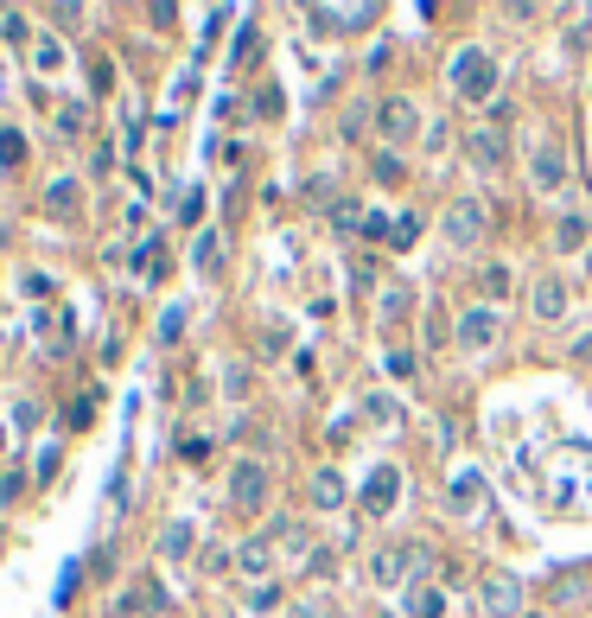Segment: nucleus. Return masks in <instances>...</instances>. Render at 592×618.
Here are the masks:
<instances>
[{
	"mask_svg": "<svg viewBox=\"0 0 592 618\" xmlns=\"http://www.w3.org/2000/svg\"><path fill=\"white\" fill-rule=\"evenodd\" d=\"M446 83H452V96H459V102H491V96H497V64H491V51L465 45L459 58H452Z\"/></svg>",
	"mask_w": 592,
	"mask_h": 618,
	"instance_id": "f257e3e1",
	"label": "nucleus"
},
{
	"mask_svg": "<svg viewBox=\"0 0 592 618\" xmlns=\"http://www.w3.org/2000/svg\"><path fill=\"white\" fill-rule=\"evenodd\" d=\"M440 236H446V243H459V249L484 243V236H491V211H484V198H452L446 217H440Z\"/></svg>",
	"mask_w": 592,
	"mask_h": 618,
	"instance_id": "f03ea898",
	"label": "nucleus"
},
{
	"mask_svg": "<svg viewBox=\"0 0 592 618\" xmlns=\"http://www.w3.org/2000/svg\"><path fill=\"white\" fill-rule=\"evenodd\" d=\"M414 568H427V555L414 542H389V548H376V555H370V580H376L382 593H402V580Z\"/></svg>",
	"mask_w": 592,
	"mask_h": 618,
	"instance_id": "7ed1b4c3",
	"label": "nucleus"
},
{
	"mask_svg": "<svg viewBox=\"0 0 592 618\" xmlns=\"http://www.w3.org/2000/svg\"><path fill=\"white\" fill-rule=\"evenodd\" d=\"M268 491H274V472L261 466V459H236L230 466V504L242 510V517H255V510L268 504Z\"/></svg>",
	"mask_w": 592,
	"mask_h": 618,
	"instance_id": "20e7f679",
	"label": "nucleus"
},
{
	"mask_svg": "<svg viewBox=\"0 0 592 618\" xmlns=\"http://www.w3.org/2000/svg\"><path fill=\"white\" fill-rule=\"evenodd\" d=\"M376 134H382L389 147L414 141V134H421V102H414V96H382V102H376Z\"/></svg>",
	"mask_w": 592,
	"mask_h": 618,
	"instance_id": "39448f33",
	"label": "nucleus"
},
{
	"mask_svg": "<svg viewBox=\"0 0 592 618\" xmlns=\"http://www.w3.org/2000/svg\"><path fill=\"white\" fill-rule=\"evenodd\" d=\"M452 338H459L465 351H491L503 338V313H497V306H465V313L452 319Z\"/></svg>",
	"mask_w": 592,
	"mask_h": 618,
	"instance_id": "423d86ee",
	"label": "nucleus"
},
{
	"mask_svg": "<svg viewBox=\"0 0 592 618\" xmlns=\"http://www.w3.org/2000/svg\"><path fill=\"white\" fill-rule=\"evenodd\" d=\"M465 160H472L478 173H503V166H510V141H503V128H472V134H465Z\"/></svg>",
	"mask_w": 592,
	"mask_h": 618,
	"instance_id": "0eeeda50",
	"label": "nucleus"
},
{
	"mask_svg": "<svg viewBox=\"0 0 592 618\" xmlns=\"http://www.w3.org/2000/svg\"><path fill=\"white\" fill-rule=\"evenodd\" d=\"M529 179H535V192H561L567 185V153L561 147H535L529 153Z\"/></svg>",
	"mask_w": 592,
	"mask_h": 618,
	"instance_id": "6e6552de",
	"label": "nucleus"
},
{
	"mask_svg": "<svg viewBox=\"0 0 592 618\" xmlns=\"http://www.w3.org/2000/svg\"><path fill=\"white\" fill-rule=\"evenodd\" d=\"M529 306H535V319L561 325V319H567V281H561V274H542V281H535V294H529Z\"/></svg>",
	"mask_w": 592,
	"mask_h": 618,
	"instance_id": "1a4fd4ad",
	"label": "nucleus"
},
{
	"mask_svg": "<svg viewBox=\"0 0 592 618\" xmlns=\"http://www.w3.org/2000/svg\"><path fill=\"white\" fill-rule=\"evenodd\" d=\"M484 612H491V618H522V587H516L510 574L484 580Z\"/></svg>",
	"mask_w": 592,
	"mask_h": 618,
	"instance_id": "9d476101",
	"label": "nucleus"
},
{
	"mask_svg": "<svg viewBox=\"0 0 592 618\" xmlns=\"http://www.w3.org/2000/svg\"><path fill=\"white\" fill-rule=\"evenodd\" d=\"M395 485H402V472H395V466H376L370 485H363V510H370V517H389V510H395Z\"/></svg>",
	"mask_w": 592,
	"mask_h": 618,
	"instance_id": "9b49d317",
	"label": "nucleus"
},
{
	"mask_svg": "<svg viewBox=\"0 0 592 618\" xmlns=\"http://www.w3.org/2000/svg\"><path fill=\"white\" fill-rule=\"evenodd\" d=\"M39 204H45V217H58V223L77 217V211H83V179H51Z\"/></svg>",
	"mask_w": 592,
	"mask_h": 618,
	"instance_id": "f8f14e48",
	"label": "nucleus"
},
{
	"mask_svg": "<svg viewBox=\"0 0 592 618\" xmlns=\"http://www.w3.org/2000/svg\"><path fill=\"white\" fill-rule=\"evenodd\" d=\"M160 606H166V593L153 587V580H141V587H128V593L115 599V618H153Z\"/></svg>",
	"mask_w": 592,
	"mask_h": 618,
	"instance_id": "ddd939ff",
	"label": "nucleus"
},
{
	"mask_svg": "<svg viewBox=\"0 0 592 618\" xmlns=\"http://www.w3.org/2000/svg\"><path fill=\"white\" fill-rule=\"evenodd\" d=\"M236 568L261 587V580H268V568H274V542H268V536H249V542L236 548Z\"/></svg>",
	"mask_w": 592,
	"mask_h": 618,
	"instance_id": "4468645a",
	"label": "nucleus"
},
{
	"mask_svg": "<svg viewBox=\"0 0 592 618\" xmlns=\"http://www.w3.org/2000/svg\"><path fill=\"white\" fill-rule=\"evenodd\" d=\"M446 504H452V517H472V510L484 504V478H478V472H459V478H452V497H446Z\"/></svg>",
	"mask_w": 592,
	"mask_h": 618,
	"instance_id": "2eb2a0df",
	"label": "nucleus"
},
{
	"mask_svg": "<svg viewBox=\"0 0 592 618\" xmlns=\"http://www.w3.org/2000/svg\"><path fill=\"white\" fill-rule=\"evenodd\" d=\"M32 71H39V77H58V71H64V45H58V32L39 26V39H32Z\"/></svg>",
	"mask_w": 592,
	"mask_h": 618,
	"instance_id": "dca6fc26",
	"label": "nucleus"
},
{
	"mask_svg": "<svg viewBox=\"0 0 592 618\" xmlns=\"http://www.w3.org/2000/svg\"><path fill=\"white\" fill-rule=\"evenodd\" d=\"M312 510H344V478L332 466L312 472Z\"/></svg>",
	"mask_w": 592,
	"mask_h": 618,
	"instance_id": "f3484780",
	"label": "nucleus"
},
{
	"mask_svg": "<svg viewBox=\"0 0 592 618\" xmlns=\"http://www.w3.org/2000/svg\"><path fill=\"white\" fill-rule=\"evenodd\" d=\"M408 599H402V612L408 618H440L446 612V599H440V587H421V580H414V587H402Z\"/></svg>",
	"mask_w": 592,
	"mask_h": 618,
	"instance_id": "a211bd4d",
	"label": "nucleus"
},
{
	"mask_svg": "<svg viewBox=\"0 0 592 618\" xmlns=\"http://www.w3.org/2000/svg\"><path fill=\"white\" fill-rule=\"evenodd\" d=\"M478 287H484L491 300H510V294H516V268H510V262H484V268H478Z\"/></svg>",
	"mask_w": 592,
	"mask_h": 618,
	"instance_id": "6ab92c4d",
	"label": "nucleus"
},
{
	"mask_svg": "<svg viewBox=\"0 0 592 618\" xmlns=\"http://www.w3.org/2000/svg\"><path fill=\"white\" fill-rule=\"evenodd\" d=\"M0 39L32 51V39H39V32H32V13H20V7H0Z\"/></svg>",
	"mask_w": 592,
	"mask_h": 618,
	"instance_id": "aec40b11",
	"label": "nucleus"
},
{
	"mask_svg": "<svg viewBox=\"0 0 592 618\" xmlns=\"http://www.w3.org/2000/svg\"><path fill=\"white\" fill-rule=\"evenodd\" d=\"M586 243H592V223L580 211H567L561 223H554V249H586Z\"/></svg>",
	"mask_w": 592,
	"mask_h": 618,
	"instance_id": "412c9836",
	"label": "nucleus"
},
{
	"mask_svg": "<svg viewBox=\"0 0 592 618\" xmlns=\"http://www.w3.org/2000/svg\"><path fill=\"white\" fill-rule=\"evenodd\" d=\"M408 313H414V287L389 281V294H382V325H402Z\"/></svg>",
	"mask_w": 592,
	"mask_h": 618,
	"instance_id": "4be33fe9",
	"label": "nucleus"
},
{
	"mask_svg": "<svg viewBox=\"0 0 592 618\" xmlns=\"http://www.w3.org/2000/svg\"><path fill=\"white\" fill-rule=\"evenodd\" d=\"M160 555H166V561H185V555H191V523H166Z\"/></svg>",
	"mask_w": 592,
	"mask_h": 618,
	"instance_id": "5701e85b",
	"label": "nucleus"
},
{
	"mask_svg": "<svg viewBox=\"0 0 592 618\" xmlns=\"http://www.w3.org/2000/svg\"><path fill=\"white\" fill-rule=\"evenodd\" d=\"M83 128H90V109H83V102H64V109H58V134H71V141H77Z\"/></svg>",
	"mask_w": 592,
	"mask_h": 618,
	"instance_id": "b1692460",
	"label": "nucleus"
},
{
	"mask_svg": "<svg viewBox=\"0 0 592 618\" xmlns=\"http://www.w3.org/2000/svg\"><path fill=\"white\" fill-rule=\"evenodd\" d=\"M191 262H198V274H217V262H223V243H217V230H211V236H198V255H191Z\"/></svg>",
	"mask_w": 592,
	"mask_h": 618,
	"instance_id": "393cba45",
	"label": "nucleus"
},
{
	"mask_svg": "<svg viewBox=\"0 0 592 618\" xmlns=\"http://www.w3.org/2000/svg\"><path fill=\"white\" fill-rule=\"evenodd\" d=\"M249 612H281V587H274V580H261V587L249 593Z\"/></svg>",
	"mask_w": 592,
	"mask_h": 618,
	"instance_id": "a878e982",
	"label": "nucleus"
},
{
	"mask_svg": "<svg viewBox=\"0 0 592 618\" xmlns=\"http://www.w3.org/2000/svg\"><path fill=\"white\" fill-rule=\"evenodd\" d=\"M370 166H376V179H382V185H395V179H402V160H395V153H389V147H382V153H376V160H370Z\"/></svg>",
	"mask_w": 592,
	"mask_h": 618,
	"instance_id": "bb28decb",
	"label": "nucleus"
},
{
	"mask_svg": "<svg viewBox=\"0 0 592 618\" xmlns=\"http://www.w3.org/2000/svg\"><path fill=\"white\" fill-rule=\"evenodd\" d=\"M26 160V141L20 134H0V166H20Z\"/></svg>",
	"mask_w": 592,
	"mask_h": 618,
	"instance_id": "cd10ccee",
	"label": "nucleus"
},
{
	"mask_svg": "<svg viewBox=\"0 0 592 618\" xmlns=\"http://www.w3.org/2000/svg\"><path fill=\"white\" fill-rule=\"evenodd\" d=\"M185 332V306H172V313L160 319V345H172V338H179Z\"/></svg>",
	"mask_w": 592,
	"mask_h": 618,
	"instance_id": "c85d7f7f",
	"label": "nucleus"
},
{
	"mask_svg": "<svg viewBox=\"0 0 592 618\" xmlns=\"http://www.w3.org/2000/svg\"><path fill=\"white\" fill-rule=\"evenodd\" d=\"M223 383H230V396H249V364H230V370H223Z\"/></svg>",
	"mask_w": 592,
	"mask_h": 618,
	"instance_id": "c756f323",
	"label": "nucleus"
},
{
	"mask_svg": "<svg viewBox=\"0 0 592 618\" xmlns=\"http://www.w3.org/2000/svg\"><path fill=\"white\" fill-rule=\"evenodd\" d=\"M414 236H421V223H414V217H402V223H395V236H389V243H395V249H408Z\"/></svg>",
	"mask_w": 592,
	"mask_h": 618,
	"instance_id": "7c9ffc66",
	"label": "nucleus"
},
{
	"mask_svg": "<svg viewBox=\"0 0 592 618\" xmlns=\"http://www.w3.org/2000/svg\"><path fill=\"white\" fill-rule=\"evenodd\" d=\"M332 223H338V230H357V204H351V198L332 204Z\"/></svg>",
	"mask_w": 592,
	"mask_h": 618,
	"instance_id": "2f4dec72",
	"label": "nucleus"
},
{
	"mask_svg": "<svg viewBox=\"0 0 592 618\" xmlns=\"http://www.w3.org/2000/svg\"><path fill=\"white\" fill-rule=\"evenodd\" d=\"M389 370H395V376L408 383V376H414V351H389Z\"/></svg>",
	"mask_w": 592,
	"mask_h": 618,
	"instance_id": "473e14b6",
	"label": "nucleus"
},
{
	"mask_svg": "<svg viewBox=\"0 0 592 618\" xmlns=\"http://www.w3.org/2000/svg\"><path fill=\"white\" fill-rule=\"evenodd\" d=\"M573 357H580V364H592V332H586V338H573Z\"/></svg>",
	"mask_w": 592,
	"mask_h": 618,
	"instance_id": "72a5a7b5",
	"label": "nucleus"
},
{
	"mask_svg": "<svg viewBox=\"0 0 592 618\" xmlns=\"http://www.w3.org/2000/svg\"><path fill=\"white\" fill-rule=\"evenodd\" d=\"M522 618H548V612H522Z\"/></svg>",
	"mask_w": 592,
	"mask_h": 618,
	"instance_id": "f704fd0d",
	"label": "nucleus"
},
{
	"mask_svg": "<svg viewBox=\"0 0 592 618\" xmlns=\"http://www.w3.org/2000/svg\"><path fill=\"white\" fill-rule=\"evenodd\" d=\"M0 453H7V434H0Z\"/></svg>",
	"mask_w": 592,
	"mask_h": 618,
	"instance_id": "c9c22d12",
	"label": "nucleus"
},
{
	"mask_svg": "<svg viewBox=\"0 0 592 618\" xmlns=\"http://www.w3.org/2000/svg\"><path fill=\"white\" fill-rule=\"evenodd\" d=\"M586 262H592V243H586Z\"/></svg>",
	"mask_w": 592,
	"mask_h": 618,
	"instance_id": "e433bc0d",
	"label": "nucleus"
}]
</instances>
